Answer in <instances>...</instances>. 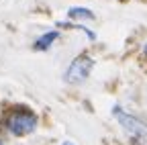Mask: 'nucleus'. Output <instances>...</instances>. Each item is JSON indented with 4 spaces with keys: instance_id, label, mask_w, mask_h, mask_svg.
<instances>
[{
    "instance_id": "20e7f679",
    "label": "nucleus",
    "mask_w": 147,
    "mask_h": 145,
    "mask_svg": "<svg viewBox=\"0 0 147 145\" xmlns=\"http://www.w3.org/2000/svg\"><path fill=\"white\" fill-rule=\"evenodd\" d=\"M61 37L59 35V31H47V33H43V35H39V37L35 39V45H33V49L35 51H49L51 47H53V43L57 41Z\"/></svg>"
},
{
    "instance_id": "f257e3e1",
    "label": "nucleus",
    "mask_w": 147,
    "mask_h": 145,
    "mask_svg": "<svg viewBox=\"0 0 147 145\" xmlns=\"http://www.w3.org/2000/svg\"><path fill=\"white\" fill-rule=\"evenodd\" d=\"M37 125H39L37 115L31 111V108H23V106L12 108V111L4 117V129L14 137H25V135L35 133Z\"/></svg>"
},
{
    "instance_id": "0eeeda50",
    "label": "nucleus",
    "mask_w": 147,
    "mask_h": 145,
    "mask_svg": "<svg viewBox=\"0 0 147 145\" xmlns=\"http://www.w3.org/2000/svg\"><path fill=\"white\" fill-rule=\"evenodd\" d=\"M0 145H4V143H2V137H0Z\"/></svg>"
},
{
    "instance_id": "6e6552de",
    "label": "nucleus",
    "mask_w": 147,
    "mask_h": 145,
    "mask_svg": "<svg viewBox=\"0 0 147 145\" xmlns=\"http://www.w3.org/2000/svg\"><path fill=\"white\" fill-rule=\"evenodd\" d=\"M63 145H71V143H63Z\"/></svg>"
},
{
    "instance_id": "7ed1b4c3",
    "label": "nucleus",
    "mask_w": 147,
    "mask_h": 145,
    "mask_svg": "<svg viewBox=\"0 0 147 145\" xmlns=\"http://www.w3.org/2000/svg\"><path fill=\"white\" fill-rule=\"evenodd\" d=\"M94 65H96V61H94V57H92L90 53H80V55H76L69 61L65 74H63V80L67 84H82V82H86L90 78Z\"/></svg>"
},
{
    "instance_id": "f03ea898",
    "label": "nucleus",
    "mask_w": 147,
    "mask_h": 145,
    "mask_svg": "<svg viewBox=\"0 0 147 145\" xmlns=\"http://www.w3.org/2000/svg\"><path fill=\"white\" fill-rule=\"evenodd\" d=\"M113 117L117 119V123L123 127V131L133 139L135 145H147V125L143 121H139L137 117H133L131 113H127L123 106L115 104L113 106Z\"/></svg>"
},
{
    "instance_id": "423d86ee",
    "label": "nucleus",
    "mask_w": 147,
    "mask_h": 145,
    "mask_svg": "<svg viewBox=\"0 0 147 145\" xmlns=\"http://www.w3.org/2000/svg\"><path fill=\"white\" fill-rule=\"evenodd\" d=\"M141 53H143V57H147V41L143 43V47H141Z\"/></svg>"
},
{
    "instance_id": "39448f33",
    "label": "nucleus",
    "mask_w": 147,
    "mask_h": 145,
    "mask_svg": "<svg viewBox=\"0 0 147 145\" xmlns=\"http://www.w3.org/2000/svg\"><path fill=\"white\" fill-rule=\"evenodd\" d=\"M67 19L71 23H90V21L96 19V14L86 6H71L67 10Z\"/></svg>"
}]
</instances>
